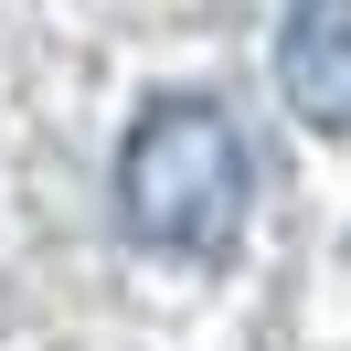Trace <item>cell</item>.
<instances>
[{"label": "cell", "instance_id": "6da1fadb", "mask_svg": "<svg viewBox=\"0 0 351 351\" xmlns=\"http://www.w3.org/2000/svg\"><path fill=\"white\" fill-rule=\"evenodd\" d=\"M245 202H256V149L213 96H160L117 138V223L149 256H181V266L234 256Z\"/></svg>", "mask_w": 351, "mask_h": 351}, {"label": "cell", "instance_id": "7a4b0ae2", "mask_svg": "<svg viewBox=\"0 0 351 351\" xmlns=\"http://www.w3.org/2000/svg\"><path fill=\"white\" fill-rule=\"evenodd\" d=\"M277 86L319 138H351V0H287Z\"/></svg>", "mask_w": 351, "mask_h": 351}]
</instances>
